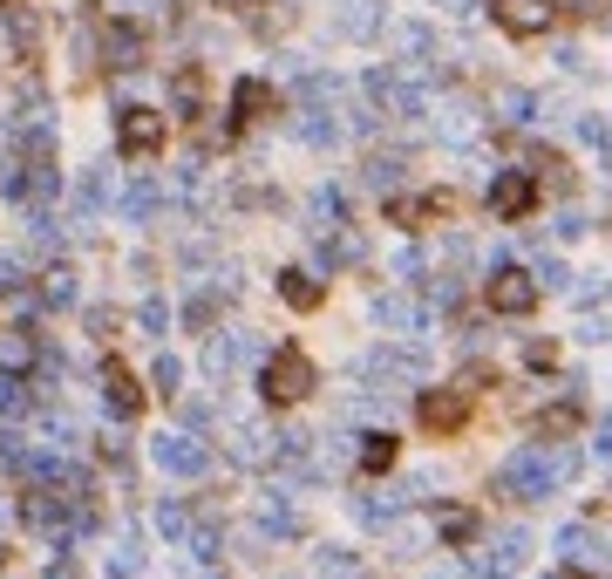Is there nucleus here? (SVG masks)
<instances>
[{
    "mask_svg": "<svg viewBox=\"0 0 612 579\" xmlns=\"http://www.w3.org/2000/svg\"><path fill=\"white\" fill-rule=\"evenodd\" d=\"M401 49H408V55H436V34H429L422 21H408V28H401Z\"/></svg>",
    "mask_w": 612,
    "mask_h": 579,
    "instance_id": "28",
    "label": "nucleus"
},
{
    "mask_svg": "<svg viewBox=\"0 0 612 579\" xmlns=\"http://www.w3.org/2000/svg\"><path fill=\"white\" fill-rule=\"evenodd\" d=\"M530 205H538V178H530V171H497V178H490V212H497L504 225L530 218Z\"/></svg>",
    "mask_w": 612,
    "mask_h": 579,
    "instance_id": "6",
    "label": "nucleus"
},
{
    "mask_svg": "<svg viewBox=\"0 0 612 579\" xmlns=\"http://www.w3.org/2000/svg\"><path fill=\"white\" fill-rule=\"evenodd\" d=\"M416 422L429 437H457L470 422V389H429V396H416Z\"/></svg>",
    "mask_w": 612,
    "mask_h": 579,
    "instance_id": "4",
    "label": "nucleus"
},
{
    "mask_svg": "<svg viewBox=\"0 0 612 579\" xmlns=\"http://www.w3.org/2000/svg\"><path fill=\"white\" fill-rule=\"evenodd\" d=\"M137 55H143V49H137V28L116 21V28H109V68H137Z\"/></svg>",
    "mask_w": 612,
    "mask_h": 579,
    "instance_id": "21",
    "label": "nucleus"
},
{
    "mask_svg": "<svg viewBox=\"0 0 612 579\" xmlns=\"http://www.w3.org/2000/svg\"><path fill=\"white\" fill-rule=\"evenodd\" d=\"M361 178H367V184H382V191H388V184L401 178V158H395V150H375V158H367V164H361Z\"/></svg>",
    "mask_w": 612,
    "mask_h": 579,
    "instance_id": "24",
    "label": "nucleus"
},
{
    "mask_svg": "<svg viewBox=\"0 0 612 579\" xmlns=\"http://www.w3.org/2000/svg\"><path fill=\"white\" fill-rule=\"evenodd\" d=\"M279 293H286V307H320V280L307 274V266H286V274H279Z\"/></svg>",
    "mask_w": 612,
    "mask_h": 579,
    "instance_id": "16",
    "label": "nucleus"
},
{
    "mask_svg": "<svg viewBox=\"0 0 612 579\" xmlns=\"http://www.w3.org/2000/svg\"><path fill=\"white\" fill-rule=\"evenodd\" d=\"M571 579H605V572H586V566H571Z\"/></svg>",
    "mask_w": 612,
    "mask_h": 579,
    "instance_id": "41",
    "label": "nucleus"
},
{
    "mask_svg": "<svg viewBox=\"0 0 612 579\" xmlns=\"http://www.w3.org/2000/svg\"><path fill=\"white\" fill-rule=\"evenodd\" d=\"M157 525L163 532H184V505H157Z\"/></svg>",
    "mask_w": 612,
    "mask_h": 579,
    "instance_id": "36",
    "label": "nucleus"
},
{
    "mask_svg": "<svg viewBox=\"0 0 612 579\" xmlns=\"http://www.w3.org/2000/svg\"><path fill=\"white\" fill-rule=\"evenodd\" d=\"M599 457H612V416L599 422Z\"/></svg>",
    "mask_w": 612,
    "mask_h": 579,
    "instance_id": "39",
    "label": "nucleus"
},
{
    "mask_svg": "<svg viewBox=\"0 0 612 579\" xmlns=\"http://www.w3.org/2000/svg\"><path fill=\"white\" fill-rule=\"evenodd\" d=\"M150 457H157L171 478H197L204 463H212V457H204V443H191V437H157V443H150Z\"/></svg>",
    "mask_w": 612,
    "mask_h": 579,
    "instance_id": "9",
    "label": "nucleus"
},
{
    "mask_svg": "<svg viewBox=\"0 0 612 579\" xmlns=\"http://www.w3.org/2000/svg\"><path fill=\"white\" fill-rule=\"evenodd\" d=\"M375 28H382V8H375V0H347L341 34H375Z\"/></svg>",
    "mask_w": 612,
    "mask_h": 579,
    "instance_id": "22",
    "label": "nucleus"
},
{
    "mask_svg": "<svg viewBox=\"0 0 612 579\" xmlns=\"http://www.w3.org/2000/svg\"><path fill=\"white\" fill-rule=\"evenodd\" d=\"M28 368H34V334L0 328V375H28Z\"/></svg>",
    "mask_w": 612,
    "mask_h": 579,
    "instance_id": "14",
    "label": "nucleus"
},
{
    "mask_svg": "<svg viewBox=\"0 0 612 579\" xmlns=\"http://www.w3.org/2000/svg\"><path fill=\"white\" fill-rule=\"evenodd\" d=\"M361 368L382 375V382H416V375H422V347H375Z\"/></svg>",
    "mask_w": 612,
    "mask_h": 579,
    "instance_id": "11",
    "label": "nucleus"
},
{
    "mask_svg": "<svg viewBox=\"0 0 612 579\" xmlns=\"http://www.w3.org/2000/svg\"><path fill=\"white\" fill-rule=\"evenodd\" d=\"M116 150L122 158H157L163 150V116L157 109H122L116 116Z\"/></svg>",
    "mask_w": 612,
    "mask_h": 579,
    "instance_id": "7",
    "label": "nucleus"
},
{
    "mask_svg": "<svg viewBox=\"0 0 612 579\" xmlns=\"http://www.w3.org/2000/svg\"><path fill=\"white\" fill-rule=\"evenodd\" d=\"M178 109H197V75H178Z\"/></svg>",
    "mask_w": 612,
    "mask_h": 579,
    "instance_id": "37",
    "label": "nucleus"
},
{
    "mask_svg": "<svg viewBox=\"0 0 612 579\" xmlns=\"http://www.w3.org/2000/svg\"><path fill=\"white\" fill-rule=\"evenodd\" d=\"M579 341H612V314H586L579 321Z\"/></svg>",
    "mask_w": 612,
    "mask_h": 579,
    "instance_id": "32",
    "label": "nucleus"
},
{
    "mask_svg": "<svg viewBox=\"0 0 612 579\" xmlns=\"http://www.w3.org/2000/svg\"><path fill=\"white\" fill-rule=\"evenodd\" d=\"M530 109H538V96H530V89H511V96H504V124H530Z\"/></svg>",
    "mask_w": 612,
    "mask_h": 579,
    "instance_id": "27",
    "label": "nucleus"
},
{
    "mask_svg": "<svg viewBox=\"0 0 612 579\" xmlns=\"http://www.w3.org/2000/svg\"><path fill=\"white\" fill-rule=\"evenodd\" d=\"M150 375H157V389H163V396H171V389H178V375H184V368H178V362H171V355H163V362H157V368H150Z\"/></svg>",
    "mask_w": 612,
    "mask_h": 579,
    "instance_id": "34",
    "label": "nucleus"
},
{
    "mask_svg": "<svg viewBox=\"0 0 612 579\" xmlns=\"http://www.w3.org/2000/svg\"><path fill=\"white\" fill-rule=\"evenodd\" d=\"M122 212H130V218H150V212H157V184H137L130 199H122Z\"/></svg>",
    "mask_w": 612,
    "mask_h": 579,
    "instance_id": "30",
    "label": "nucleus"
},
{
    "mask_svg": "<svg viewBox=\"0 0 612 579\" xmlns=\"http://www.w3.org/2000/svg\"><path fill=\"white\" fill-rule=\"evenodd\" d=\"M524 362H530V368H551V362H558V347H551V341H530V347H524Z\"/></svg>",
    "mask_w": 612,
    "mask_h": 579,
    "instance_id": "33",
    "label": "nucleus"
},
{
    "mask_svg": "<svg viewBox=\"0 0 612 579\" xmlns=\"http://www.w3.org/2000/svg\"><path fill=\"white\" fill-rule=\"evenodd\" d=\"M558 553H565L571 566H586V559L599 553V532H592V525H565V532H558Z\"/></svg>",
    "mask_w": 612,
    "mask_h": 579,
    "instance_id": "18",
    "label": "nucleus"
},
{
    "mask_svg": "<svg viewBox=\"0 0 612 579\" xmlns=\"http://www.w3.org/2000/svg\"><path fill=\"white\" fill-rule=\"evenodd\" d=\"M490 307H497V314H530V307H538V280H530L524 266H497V280H490Z\"/></svg>",
    "mask_w": 612,
    "mask_h": 579,
    "instance_id": "8",
    "label": "nucleus"
},
{
    "mask_svg": "<svg viewBox=\"0 0 612 579\" xmlns=\"http://www.w3.org/2000/svg\"><path fill=\"white\" fill-rule=\"evenodd\" d=\"M530 280H538V287H571V274H565V266H558L551 253H545L538 266H530Z\"/></svg>",
    "mask_w": 612,
    "mask_h": 579,
    "instance_id": "29",
    "label": "nucleus"
},
{
    "mask_svg": "<svg viewBox=\"0 0 612 579\" xmlns=\"http://www.w3.org/2000/svg\"><path fill=\"white\" fill-rule=\"evenodd\" d=\"M388 463H395V437H361V471H388Z\"/></svg>",
    "mask_w": 612,
    "mask_h": 579,
    "instance_id": "23",
    "label": "nucleus"
},
{
    "mask_svg": "<svg viewBox=\"0 0 612 579\" xmlns=\"http://www.w3.org/2000/svg\"><path fill=\"white\" fill-rule=\"evenodd\" d=\"M266 109H272V89L266 83H238L232 89V124H259Z\"/></svg>",
    "mask_w": 612,
    "mask_h": 579,
    "instance_id": "15",
    "label": "nucleus"
},
{
    "mask_svg": "<svg viewBox=\"0 0 612 579\" xmlns=\"http://www.w3.org/2000/svg\"><path fill=\"white\" fill-rule=\"evenodd\" d=\"M388 212H395V225H422V218H457L463 199L457 191H429V199H395Z\"/></svg>",
    "mask_w": 612,
    "mask_h": 579,
    "instance_id": "10",
    "label": "nucleus"
},
{
    "mask_svg": "<svg viewBox=\"0 0 612 579\" xmlns=\"http://www.w3.org/2000/svg\"><path fill=\"white\" fill-rule=\"evenodd\" d=\"M490 21H497L504 34H517V42H530V34H551L558 8L551 0H490Z\"/></svg>",
    "mask_w": 612,
    "mask_h": 579,
    "instance_id": "5",
    "label": "nucleus"
},
{
    "mask_svg": "<svg viewBox=\"0 0 612 579\" xmlns=\"http://www.w3.org/2000/svg\"><path fill=\"white\" fill-rule=\"evenodd\" d=\"M395 512H401V497H395V491H375V497H354V518H361V525H388Z\"/></svg>",
    "mask_w": 612,
    "mask_h": 579,
    "instance_id": "20",
    "label": "nucleus"
},
{
    "mask_svg": "<svg viewBox=\"0 0 612 579\" xmlns=\"http://www.w3.org/2000/svg\"><path fill=\"white\" fill-rule=\"evenodd\" d=\"M530 430H538V437H571V430H579V403H551V409H538V416H530Z\"/></svg>",
    "mask_w": 612,
    "mask_h": 579,
    "instance_id": "17",
    "label": "nucleus"
},
{
    "mask_svg": "<svg viewBox=\"0 0 612 579\" xmlns=\"http://www.w3.org/2000/svg\"><path fill=\"white\" fill-rule=\"evenodd\" d=\"M300 137H307V143H334L341 130H334V116H326V109H307V124H300Z\"/></svg>",
    "mask_w": 612,
    "mask_h": 579,
    "instance_id": "25",
    "label": "nucleus"
},
{
    "mask_svg": "<svg viewBox=\"0 0 612 579\" xmlns=\"http://www.w3.org/2000/svg\"><path fill=\"white\" fill-rule=\"evenodd\" d=\"M320 572H326V579H354V559L326 546V553H320Z\"/></svg>",
    "mask_w": 612,
    "mask_h": 579,
    "instance_id": "31",
    "label": "nucleus"
},
{
    "mask_svg": "<svg viewBox=\"0 0 612 579\" xmlns=\"http://www.w3.org/2000/svg\"><path fill=\"white\" fill-rule=\"evenodd\" d=\"M375 321L382 328H401V334H422L429 328V307L416 293H388V300H375Z\"/></svg>",
    "mask_w": 612,
    "mask_h": 579,
    "instance_id": "12",
    "label": "nucleus"
},
{
    "mask_svg": "<svg viewBox=\"0 0 612 579\" xmlns=\"http://www.w3.org/2000/svg\"><path fill=\"white\" fill-rule=\"evenodd\" d=\"M259 389L272 409H293L313 396V362H307V347H272L266 368H259Z\"/></svg>",
    "mask_w": 612,
    "mask_h": 579,
    "instance_id": "2",
    "label": "nucleus"
},
{
    "mask_svg": "<svg viewBox=\"0 0 612 579\" xmlns=\"http://www.w3.org/2000/svg\"><path fill=\"white\" fill-rule=\"evenodd\" d=\"M103 403H109L116 416H137V409H143V389H137V375L122 368V362H103Z\"/></svg>",
    "mask_w": 612,
    "mask_h": 579,
    "instance_id": "13",
    "label": "nucleus"
},
{
    "mask_svg": "<svg viewBox=\"0 0 612 579\" xmlns=\"http://www.w3.org/2000/svg\"><path fill=\"white\" fill-rule=\"evenodd\" d=\"M41 293H49L55 307H68V300H75V287H68V274H49V287H41Z\"/></svg>",
    "mask_w": 612,
    "mask_h": 579,
    "instance_id": "35",
    "label": "nucleus"
},
{
    "mask_svg": "<svg viewBox=\"0 0 612 579\" xmlns=\"http://www.w3.org/2000/svg\"><path fill=\"white\" fill-rule=\"evenodd\" d=\"M49 579H82V572H75V559H55V566H49Z\"/></svg>",
    "mask_w": 612,
    "mask_h": 579,
    "instance_id": "38",
    "label": "nucleus"
},
{
    "mask_svg": "<svg viewBox=\"0 0 612 579\" xmlns=\"http://www.w3.org/2000/svg\"><path fill=\"white\" fill-rule=\"evenodd\" d=\"M571 471H579V450H538V443H524L504 471H497V497H517V505H538V497H551Z\"/></svg>",
    "mask_w": 612,
    "mask_h": 579,
    "instance_id": "1",
    "label": "nucleus"
},
{
    "mask_svg": "<svg viewBox=\"0 0 612 579\" xmlns=\"http://www.w3.org/2000/svg\"><path fill=\"white\" fill-rule=\"evenodd\" d=\"M225 8H259V0H225Z\"/></svg>",
    "mask_w": 612,
    "mask_h": 579,
    "instance_id": "42",
    "label": "nucleus"
},
{
    "mask_svg": "<svg viewBox=\"0 0 612 579\" xmlns=\"http://www.w3.org/2000/svg\"><path fill=\"white\" fill-rule=\"evenodd\" d=\"M96 205H103V171H89V178H82V184H75V212H82V218H89Z\"/></svg>",
    "mask_w": 612,
    "mask_h": 579,
    "instance_id": "26",
    "label": "nucleus"
},
{
    "mask_svg": "<svg viewBox=\"0 0 612 579\" xmlns=\"http://www.w3.org/2000/svg\"><path fill=\"white\" fill-rule=\"evenodd\" d=\"M361 89L375 96V109H382V116H422V89L408 83L401 68H367V75H361Z\"/></svg>",
    "mask_w": 612,
    "mask_h": 579,
    "instance_id": "3",
    "label": "nucleus"
},
{
    "mask_svg": "<svg viewBox=\"0 0 612 579\" xmlns=\"http://www.w3.org/2000/svg\"><path fill=\"white\" fill-rule=\"evenodd\" d=\"M436 532L449 538V546H470V538H476V518H470L463 505H442V512H436Z\"/></svg>",
    "mask_w": 612,
    "mask_h": 579,
    "instance_id": "19",
    "label": "nucleus"
},
{
    "mask_svg": "<svg viewBox=\"0 0 612 579\" xmlns=\"http://www.w3.org/2000/svg\"><path fill=\"white\" fill-rule=\"evenodd\" d=\"M442 8H449V14H470V8H476V0H442Z\"/></svg>",
    "mask_w": 612,
    "mask_h": 579,
    "instance_id": "40",
    "label": "nucleus"
}]
</instances>
